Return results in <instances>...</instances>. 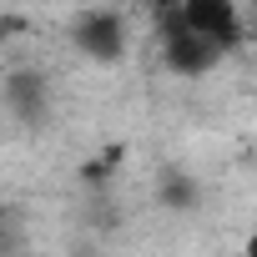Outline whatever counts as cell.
I'll return each instance as SVG.
<instances>
[{"mask_svg": "<svg viewBox=\"0 0 257 257\" xmlns=\"http://www.w3.org/2000/svg\"><path fill=\"white\" fill-rule=\"evenodd\" d=\"M162 56H167V66H172V71L202 76V71H212V66L222 61V46H217L212 36L192 31V26H187V16H182V6H172V11L162 16Z\"/></svg>", "mask_w": 257, "mask_h": 257, "instance_id": "6da1fadb", "label": "cell"}, {"mask_svg": "<svg viewBox=\"0 0 257 257\" xmlns=\"http://www.w3.org/2000/svg\"><path fill=\"white\" fill-rule=\"evenodd\" d=\"M177 6H182L187 26L202 31V36H212L222 51L242 41V21H237V6H232V0H177Z\"/></svg>", "mask_w": 257, "mask_h": 257, "instance_id": "7a4b0ae2", "label": "cell"}, {"mask_svg": "<svg viewBox=\"0 0 257 257\" xmlns=\"http://www.w3.org/2000/svg\"><path fill=\"white\" fill-rule=\"evenodd\" d=\"M71 36H76V46H81L91 61H116L121 46H126V31H121L116 16H86V21H76Z\"/></svg>", "mask_w": 257, "mask_h": 257, "instance_id": "3957f363", "label": "cell"}, {"mask_svg": "<svg viewBox=\"0 0 257 257\" xmlns=\"http://www.w3.org/2000/svg\"><path fill=\"white\" fill-rule=\"evenodd\" d=\"M247 257H257V237H252V242H247Z\"/></svg>", "mask_w": 257, "mask_h": 257, "instance_id": "277c9868", "label": "cell"}]
</instances>
